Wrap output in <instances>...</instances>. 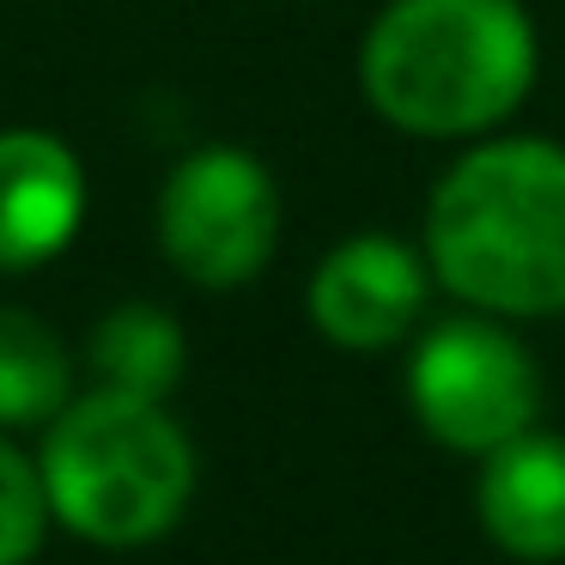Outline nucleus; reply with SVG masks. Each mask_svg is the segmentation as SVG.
<instances>
[{"instance_id":"obj_1","label":"nucleus","mask_w":565,"mask_h":565,"mask_svg":"<svg viewBox=\"0 0 565 565\" xmlns=\"http://www.w3.org/2000/svg\"><path fill=\"white\" fill-rule=\"evenodd\" d=\"M431 280L487 317L565 310V147L504 135L462 152L426 201Z\"/></svg>"},{"instance_id":"obj_2","label":"nucleus","mask_w":565,"mask_h":565,"mask_svg":"<svg viewBox=\"0 0 565 565\" xmlns=\"http://www.w3.org/2000/svg\"><path fill=\"white\" fill-rule=\"evenodd\" d=\"M541 43L523 0H390L359 43L365 104L414 140H480L523 110Z\"/></svg>"},{"instance_id":"obj_3","label":"nucleus","mask_w":565,"mask_h":565,"mask_svg":"<svg viewBox=\"0 0 565 565\" xmlns=\"http://www.w3.org/2000/svg\"><path fill=\"white\" fill-rule=\"evenodd\" d=\"M43 492L67 535L92 547H152L195 499V444L164 402L122 390H74L43 426Z\"/></svg>"},{"instance_id":"obj_4","label":"nucleus","mask_w":565,"mask_h":565,"mask_svg":"<svg viewBox=\"0 0 565 565\" xmlns=\"http://www.w3.org/2000/svg\"><path fill=\"white\" fill-rule=\"evenodd\" d=\"M152 232L189 286L237 292L280 249V183L249 147L207 140L164 171Z\"/></svg>"},{"instance_id":"obj_5","label":"nucleus","mask_w":565,"mask_h":565,"mask_svg":"<svg viewBox=\"0 0 565 565\" xmlns=\"http://www.w3.org/2000/svg\"><path fill=\"white\" fill-rule=\"evenodd\" d=\"M407 402L444 450L492 456L535 426L541 371L511 329L487 317H450L419 334L407 359Z\"/></svg>"},{"instance_id":"obj_6","label":"nucleus","mask_w":565,"mask_h":565,"mask_svg":"<svg viewBox=\"0 0 565 565\" xmlns=\"http://www.w3.org/2000/svg\"><path fill=\"white\" fill-rule=\"evenodd\" d=\"M431 298V262L426 249L402 244L390 232H359L334 244L317 262L305 286V310L317 334L347 353H383V347L407 341L414 322L426 317Z\"/></svg>"},{"instance_id":"obj_7","label":"nucleus","mask_w":565,"mask_h":565,"mask_svg":"<svg viewBox=\"0 0 565 565\" xmlns=\"http://www.w3.org/2000/svg\"><path fill=\"white\" fill-rule=\"evenodd\" d=\"M92 213L86 159L50 128H0V274H38L79 244Z\"/></svg>"},{"instance_id":"obj_8","label":"nucleus","mask_w":565,"mask_h":565,"mask_svg":"<svg viewBox=\"0 0 565 565\" xmlns=\"http://www.w3.org/2000/svg\"><path fill=\"white\" fill-rule=\"evenodd\" d=\"M480 523L516 559H559L565 553V438L499 444L480 475Z\"/></svg>"},{"instance_id":"obj_9","label":"nucleus","mask_w":565,"mask_h":565,"mask_svg":"<svg viewBox=\"0 0 565 565\" xmlns=\"http://www.w3.org/2000/svg\"><path fill=\"white\" fill-rule=\"evenodd\" d=\"M86 371L92 383L122 395H147V402H171V390L189 371V334L164 305L128 298V305L104 310L86 334Z\"/></svg>"},{"instance_id":"obj_10","label":"nucleus","mask_w":565,"mask_h":565,"mask_svg":"<svg viewBox=\"0 0 565 565\" xmlns=\"http://www.w3.org/2000/svg\"><path fill=\"white\" fill-rule=\"evenodd\" d=\"M74 402V353L62 329L25 305H0V431L50 426Z\"/></svg>"},{"instance_id":"obj_11","label":"nucleus","mask_w":565,"mask_h":565,"mask_svg":"<svg viewBox=\"0 0 565 565\" xmlns=\"http://www.w3.org/2000/svg\"><path fill=\"white\" fill-rule=\"evenodd\" d=\"M55 511L43 492L38 456H25L7 431H0V565H31L43 553Z\"/></svg>"}]
</instances>
